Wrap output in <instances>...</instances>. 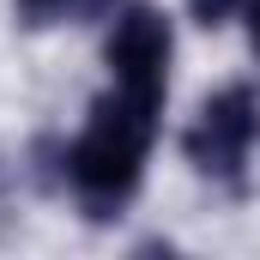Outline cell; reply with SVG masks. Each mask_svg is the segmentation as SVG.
Returning <instances> with one entry per match:
<instances>
[{"mask_svg":"<svg viewBox=\"0 0 260 260\" xmlns=\"http://www.w3.org/2000/svg\"><path fill=\"white\" fill-rule=\"evenodd\" d=\"M157 97H139V91H109V97H97V109H91V121L85 133L73 139V151H67V176H73V188L85 194V206H97V212H109V206H121V200L139 188V170H145V151H151V139H157Z\"/></svg>","mask_w":260,"mask_h":260,"instance_id":"6da1fadb","label":"cell"},{"mask_svg":"<svg viewBox=\"0 0 260 260\" xmlns=\"http://www.w3.org/2000/svg\"><path fill=\"white\" fill-rule=\"evenodd\" d=\"M260 133V103L248 85H224L218 97H206L194 115V127H188V157H194L206 176H224V182H236L242 176V164H248V145H254Z\"/></svg>","mask_w":260,"mask_h":260,"instance_id":"7a4b0ae2","label":"cell"},{"mask_svg":"<svg viewBox=\"0 0 260 260\" xmlns=\"http://www.w3.org/2000/svg\"><path fill=\"white\" fill-rule=\"evenodd\" d=\"M109 73L121 91H139V97H157L170 91V18L157 6H127L109 30Z\"/></svg>","mask_w":260,"mask_h":260,"instance_id":"3957f363","label":"cell"},{"mask_svg":"<svg viewBox=\"0 0 260 260\" xmlns=\"http://www.w3.org/2000/svg\"><path fill=\"white\" fill-rule=\"evenodd\" d=\"M188 12H194L200 24H224V18L236 12V0H188Z\"/></svg>","mask_w":260,"mask_h":260,"instance_id":"277c9868","label":"cell"},{"mask_svg":"<svg viewBox=\"0 0 260 260\" xmlns=\"http://www.w3.org/2000/svg\"><path fill=\"white\" fill-rule=\"evenodd\" d=\"M248 37H254V55H260V0H248Z\"/></svg>","mask_w":260,"mask_h":260,"instance_id":"5b68a950","label":"cell"},{"mask_svg":"<svg viewBox=\"0 0 260 260\" xmlns=\"http://www.w3.org/2000/svg\"><path fill=\"white\" fill-rule=\"evenodd\" d=\"M30 6H55V0H30Z\"/></svg>","mask_w":260,"mask_h":260,"instance_id":"8992f818","label":"cell"}]
</instances>
